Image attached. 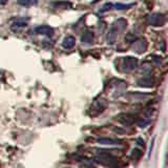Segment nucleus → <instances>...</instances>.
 Returning <instances> with one entry per match:
<instances>
[{
    "instance_id": "f257e3e1",
    "label": "nucleus",
    "mask_w": 168,
    "mask_h": 168,
    "mask_svg": "<svg viewBox=\"0 0 168 168\" xmlns=\"http://www.w3.org/2000/svg\"><path fill=\"white\" fill-rule=\"evenodd\" d=\"M166 21V18L163 14L160 13H155V14H149L147 16V23L151 26H162Z\"/></svg>"
},
{
    "instance_id": "f03ea898",
    "label": "nucleus",
    "mask_w": 168,
    "mask_h": 168,
    "mask_svg": "<svg viewBox=\"0 0 168 168\" xmlns=\"http://www.w3.org/2000/svg\"><path fill=\"white\" fill-rule=\"evenodd\" d=\"M132 51L135 52L137 54H143L146 52L147 48H148V42L146 41L145 38H140V39H135L134 42L131 43Z\"/></svg>"
},
{
    "instance_id": "7ed1b4c3",
    "label": "nucleus",
    "mask_w": 168,
    "mask_h": 168,
    "mask_svg": "<svg viewBox=\"0 0 168 168\" xmlns=\"http://www.w3.org/2000/svg\"><path fill=\"white\" fill-rule=\"evenodd\" d=\"M138 59L135 57H125L122 59V69L124 72H131L138 66Z\"/></svg>"
},
{
    "instance_id": "20e7f679",
    "label": "nucleus",
    "mask_w": 168,
    "mask_h": 168,
    "mask_svg": "<svg viewBox=\"0 0 168 168\" xmlns=\"http://www.w3.org/2000/svg\"><path fill=\"white\" fill-rule=\"evenodd\" d=\"M119 32H120V29L118 28L115 24H113V26H111L110 29L108 31L107 35H106V42H107L108 44H114L117 40V37H118Z\"/></svg>"
},
{
    "instance_id": "39448f33",
    "label": "nucleus",
    "mask_w": 168,
    "mask_h": 168,
    "mask_svg": "<svg viewBox=\"0 0 168 168\" xmlns=\"http://www.w3.org/2000/svg\"><path fill=\"white\" fill-rule=\"evenodd\" d=\"M35 33L51 37L52 35L54 34V31H53V28L48 25H41V26H38V28H35Z\"/></svg>"
},
{
    "instance_id": "423d86ee",
    "label": "nucleus",
    "mask_w": 168,
    "mask_h": 168,
    "mask_svg": "<svg viewBox=\"0 0 168 168\" xmlns=\"http://www.w3.org/2000/svg\"><path fill=\"white\" fill-rule=\"evenodd\" d=\"M75 45H76V39L74 36H66L65 38H64V40L62 42L63 48L72 49L73 48H75Z\"/></svg>"
},
{
    "instance_id": "0eeeda50",
    "label": "nucleus",
    "mask_w": 168,
    "mask_h": 168,
    "mask_svg": "<svg viewBox=\"0 0 168 168\" xmlns=\"http://www.w3.org/2000/svg\"><path fill=\"white\" fill-rule=\"evenodd\" d=\"M118 120L119 122H121L122 124L124 125H130L135 122V118L131 116V115H127V114H122L118 117Z\"/></svg>"
},
{
    "instance_id": "6e6552de",
    "label": "nucleus",
    "mask_w": 168,
    "mask_h": 168,
    "mask_svg": "<svg viewBox=\"0 0 168 168\" xmlns=\"http://www.w3.org/2000/svg\"><path fill=\"white\" fill-rule=\"evenodd\" d=\"M94 33L91 31H85L81 35V41L85 44H91L94 42Z\"/></svg>"
},
{
    "instance_id": "1a4fd4ad",
    "label": "nucleus",
    "mask_w": 168,
    "mask_h": 168,
    "mask_svg": "<svg viewBox=\"0 0 168 168\" xmlns=\"http://www.w3.org/2000/svg\"><path fill=\"white\" fill-rule=\"evenodd\" d=\"M52 5L55 8H72L73 3L69 1H53Z\"/></svg>"
},
{
    "instance_id": "9d476101",
    "label": "nucleus",
    "mask_w": 168,
    "mask_h": 168,
    "mask_svg": "<svg viewBox=\"0 0 168 168\" xmlns=\"http://www.w3.org/2000/svg\"><path fill=\"white\" fill-rule=\"evenodd\" d=\"M138 84L142 87H151L152 85L155 84V80L152 78L146 77V78H143V79H141V80H139Z\"/></svg>"
},
{
    "instance_id": "9b49d317",
    "label": "nucleus",
    "mask_w": 168,
    "mask_h": 168,
    "mask_svg": "<svg viewBox=\"0 0 168 168\" xmlns=\"http://www.w3.org/2000/svg\"><path fill=\"white\" fill-rule=\"evenodd\" d=\"M17 3L24 8H31L37 5L38 0H17Z\"/></svg>"
},
{
    "instance_id": "f8f14e48",
    "label": "nucleus",
    "mask_w": 168,
    "mask_h": 168,
    "mask_svg": "<svg viewBox=\"0 0 168 168\" xmlns=\"http://www.w3.org/2000/svg\"><path fill=\"white\" fill-rule=\"evenodd\" d=\"M28 25V22L25 21V20H22V19H20L18 20V21H15L14 22V24L12 25V29H13V32H18L20 28H25V26Z\"/></svg>"
},
{
    "instance_id": "ddd939ff",
    "label": "nucleus",
    "mask_w": 168,
    "mask_h": 168,
    "mask_svg": "<svg viewBox=\"0 0 168 168\" xmlns=\"http://www.w3.org/2000/svg\"><path fill=\"white\" fill-rule=\"evenodd\" d=\"M98 142L100 144H104V145H116V144H120L118 141L113 140V139H108V138H101V139L98 140Z\"/></svg>"
},
{
    "instance_id": "4468645a",
    "label": "nucleus",
    "mask_w": 168,
    "mask_h": 168,
    "mask_svg": "<svg viewBox=\"0 0 168 168\" xmlns=\"http://www.w3.org/2000/svg\"><path fill=\"white\" fill-rule=\"evenodd\" d=\"M114 24L121 31V29H124L126 26H127V21H126L125 19H123V18H120V19H118L117 21L114 23Z\"/></svg>"
},
{
    "instance_id": "2eb2a0df",
    "label": "nucleus",
    "mask_w": 168,
    "mask_h": 168,
    "mask_svg": "<svg viewBox=\"0 0 168 168\" xmlns=\"http://www.w3.org/2000/svg\"><path fill=\"white\" fill-rule=\"evenodd\" d=\"M135 5V3H129V4H124V3H116L114 5V8L116 10H128V8H132Z\"/></svg>"
},
{
    "instance_id": "dca6fc26",
    "label": "nucleus",
    "mask_w": 168,
    "mask_h": 168,
    "mask_svg": "<svg viewBox=\"0 0 168 168\" xmlns=\"http://www.w3.org/2000/svg\"><path fill=\"white\" fill-rule=\"evenodd\" d=\"M151 65L148 63H144L143 64V66H142V69H141V72H143L144 74H148L151 72Z\"/></svg>"
},
{
    "instance_id": "f3484780",
    "label": "nucleus",
    "mask_w": 168,
    "mask_h": 168,
    "mask_svg": "<svg viewBox=\"0 0 168 168\" xmlns=\"http://www.w3.org/2000/svg\"><path fill=\"white\" fill-rule=\"evenodd\" d=\"M114 8V5L111 4V3H106L104 7H103L102 8H101V11L100 12H105V11H109L110 8Z\"/></svg>"
},
{
    "instance_id": "a211bd4d",
    "label": "nucleus",
    "mask_w": 168,
    "mask_h": 168,
    "mask_svg": "<svg viewBox=\"0 0 168 168\" xmlns=\"http://www.w3.org/2000/svg\"><path fill=\"white\" fill-rule=\"evenodd\" d=\"M154 62L155 63V65H161V62H162V59L159 57V56H154Z\"/></svg>"
},
{
    "instance_id": "6ab92c4d",
    "label": "nucleus",
    "mask_w": 168,
    "mask_h": 168,
    "mask_svg": "<svg viewBox=\"0 0 168 168\" xmlns=\"http://www.w3.org/2000/svg\"><path fill=\"white\" fill-rule=\"evenodd\" d=\"M7 2H8V0H0V4H2V5L5 4Z\"/></svg>"
}]
</instances>
